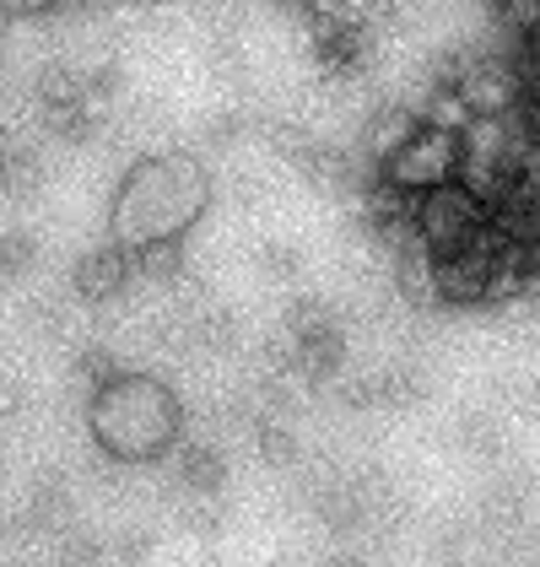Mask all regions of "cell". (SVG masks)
<instances>
[{
	"label": "cell",
	"mask_w": 540,
	"mask_h": 567,
	"mask_svg": "<svg viewBox=\"0 0 540 567\" xmlns=\"http://www.w3.org/2000/svg\"><path fill=\"white\" fill-rule=\"evenodd\" d=\"M206 206H211V174H206L200 157H189V152H146L114 184L108 238L125 255L168 249L206 217Z\"/></svg>",
	"instance_id": "1"
},
{
	"label": "cell",
	"mask_w": 540,
	"mask_h": 567,
	"mask_svg": "<svg viewBox=\"0 0 540 567\" xmlns=\"http://www.w3.org/2000/svg\"><path fill=\"white\" fill-rule=\"evenodd\" d=\"M184 405L152 373H108L87 394V433L92 443L120 460V465H146L179 443Z\"/></svg>",
	"instance_id": "2"
},
{
	"label": "cell",
	"mask_w": 540,
	"mask_h": 567,
	"mask_svg": "<svg viewBox=\"0 0 540 567\" xmlns=\"http://www.w3.org/2000/svg\"><path fill=\"white\" fill-rule=\"evenodd\" d=\"M459 168H465V131L427 125V120H416V125L384 152V184H390L395 195H427V189L459 178Z\"/></svg>",
	"instance_id": "3"
},
{
	"label": "cell",
	"mask_w": 540,
	"mask_h": 567,
	"mask_svg": "<svg viewBox=\"0 0 540 567\" xmlns=\"http://www.w3.org/2000/svg\"><path fill=\"white\" fill-rule=\"evenodd\" d=\"M411 227H416L427 255H449V249H465L487 233V200L465 178H449V184H438L416 200Z\"/></svg>",
	"instance_id": "4"
},
{
	"label": "cell",
	"mask_w": 540,
	"mask_h": 567,
	"mask_svg": "<svg viewBox=\"0 0 540 567\" xmlns=\"http://www.w3.org/2000/svg\"><path fill=\"white\" fill-rule=\"evenodd\" d=\"M131 281H135V260L120 249V244H108V249H97V255H87V260L76 265V292H82L87 303L120 298Z\"/></svg>",
	"instance_id": "5"
},
{
	"label": "cell",
	"mask_w": 540,
	"mask_h": 567,
	"mask_svg": "<svg viewBox=\"0 0 540 567\" xmlns=\"http://www.w3.org/2000/svg\"><path fill=\"white\" fill-rule=\"evenodd\" d=\"M292 362L309 373V379H335L341 373V362H346V341H341V330L335 324H309V330H298L292 336Z\"/></svg>",
	"instance_id": "6"
},
{
	"label": "cell",
	"mask_w": 540,
	"mask_h": 567,
	"mask_svg": "<svg viewBox=\"0 0 540 567\" xmlns=\"http://www.w3.org/2000/svg\"><path fill=\"white\" fill-rule=\"evenodd\" d=\"M179 481H184V492L189 497H217L227 486V460H222V449H184V460H179Z\"/></svg>",
	"instance_id": "7"
},
{
	"label": "cell",
	"mask_w": 540,
	"mask_h": 567,
	"mask_svg": "<svg viewBox=\"0 0 540 567\" xmlns=\"http://www.w3.org/2000/svg\"><path fill=\"white\" fill-rule=\"evenodd\" d=\"M65 519H71V486L60 476H44L28 497V524L33 529H60Z\"/></svg>",
	"instance_id": "8"
},
{
	"label": "cell",
	"mask_w": 540,
	"mask_h": 567,
	"mask_svg": "<svg viewBox=\"0 0 540 567\" xmlns=\"http://www.w3.org/2000/svg\"><path fill=\"white\" fill-rule=\"evenodd\" d=\"M255 443H260L266 465H292V460H298V437H292L287 422H276V416H260V422H255Z\"/></svg>",
	"instance_id": "9"
},
{
	"label": "cell",
	"mask_w": 540,
	"mask_h": 567,
	"mask_svg": "<svg viewBox=\"0 0 540 567\" xmlns=\"http://www.w3.org/2000/svg\"><path fill=\"white\" fill-rule=\"evenodd\" d=\"M39 265V238L33 233H0V276L17 281Z\"/></svg>",
	"instance_id": "10"
},
{
	"label": "cell",
	"mask_w": 540,
	"mask_h": 567,
	"mask_svg": "<svg viewBox=\"0 0 540 567\" xmlns=\"http://www.w3.org/2000/svg\"><path fill=\"white\" fill-rule=\"evenodd\" d=\"M54 567H108V546L92 540V535H71V540H60Z\"/></svg>",
	"instance_id": "11"
},
{
	"label": "cell",
	"mask_w": 540,
	"mask_h": 567,
	"mask_svg": "<svg viewBox=\"0 0 540 567\" xmlns=\"http://www.w3.org/2000/svg\"><path fill=\"white\" fill-rule=\"evenodd\" d=\"M260 276L266 281H292L298 276V249L287 238H270L266 249H260Z\"/></svg>",
	"instance_id": "12"
},
{
	"label": "cell",
	"mask_w": 540,
	"mask_h": 567,
	"mask_svg": "<svg viewBox=\"0 0 540 567\" xmlns=\"http://www.w3.org/2000/svg\"><path fill=\"white\" fill-rule=\"evenodd\" d=\"M152 551H157V546H152V535L125 529V535L114 540V551H108V557H114L120 567H152Z\"/></svg>",
	"instance_id": "13"
},
{
	"label": "cell",
	"mask_w": 540,
	"mask_h": 567,
	"mask_svg": "<svg viewBox=\"0 0 540 567\" xmlns=\"http://www.w3.org/2000/svg\"><path fill=\"white\" fill-rule=\"evenodd\" d=\"M217 497H189V508H184V529L189 535H217L222 529V514L211 508Z\"/></svg>",
	"instance_id": "14"
},
{
	"label": "cell",
	"mask_w": 540,
	"mask_h": 567,
	"mask_svg": "<svg viewBox=\"0 0 540 567\" xmlns=\"http://www.w3.org/2000/svg\"><path fill=\"white\" fill-rule=\"evenodd\" d=\"M82 373H87L92 384H103V379H108V373H114V351H82Z\"/></svg>",
	"instance_id": "15"
},
{
	"label": "cell",
	"mask_w": 540,
	"mask_h": 567,
	"mask_svg": "<svg viewBox=\"0 0 540 567\" xmlns=\"http://www.w3.org/2000/svg\"><path fill=\"white\" fill-rule=\"evenodd\" d=\"M0 476H6V454H0Z\"/></svg>",
	"instance_id": "16"
}]
</instances>
